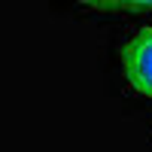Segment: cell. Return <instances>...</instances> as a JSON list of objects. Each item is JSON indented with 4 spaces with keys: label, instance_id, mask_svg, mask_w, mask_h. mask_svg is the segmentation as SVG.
Wrapping results in <instances>:
<instances>
[{
    "label": "cell",
    "instance_id": "obj_3",
    "mask_svg": "<svg viewBox=\"0 0 152 152\" xmlns=\"http://www.w3.org/2000/svg\"><path fill=\"white\" fill-rule=\"evenodd\" d=\"M79 3L91 6V9H100V12H116V0H79Z\"/></svg>",
    "mask_w": 152,
    "mask_h": 152
},
{
    "label": "cell",
    "instance_id": "obj_2",
    "mask_svg": "<svg viewBox=\"0 0 152 152\" xmlns=\"http://www.w3.org/2000/svg\"><path fill=\"white\" fill-rule=\"evenodd\" d=\"M116 9H128V12H137V9H152V0H116Z\"/></svg>",
    "mask_w": 152,
    "mask_h": 152
},
{
    "label": "cell",
    "instance_id": "obj_1",
    "mask_svg": "<svg viewBox=\"0 0 152 152\" xmlns=\"http://www.w3.org/2000/svg\"><path fill=\"white\" fill-rule=\"evenodd\" d=\"M122 73L134 94L152 100V28L137 31L122 49Z\"/></svg>",
    "mask_w": 152,
    "mask_h": 152
}]
</instances>
